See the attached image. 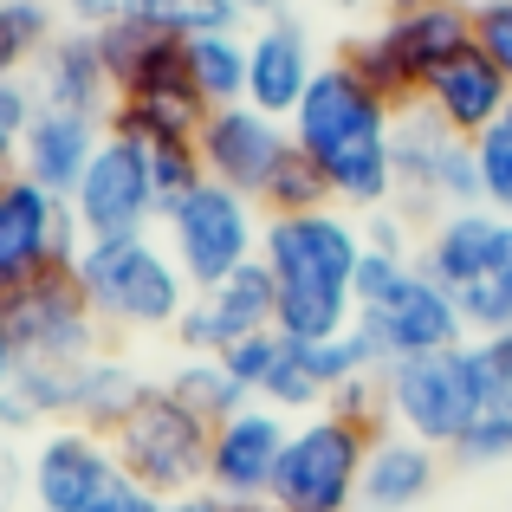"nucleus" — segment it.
I'll list each match as a JSON object with an SVG mask.
<instances>
[{
    "label": "nucleus",
    "mask_w": 512,
    "mask_h": 512,
    "mask_svg": "<svg viewBox=\"0 0 512 512\" xmlns=\"http://www.w3.org/2000/svg\"><path fill=\"white\" fill-rule=\"evenodd\" d=\"M260 260L273 273V331L299 344H331L357 325L363 221L344 208L266 214Z\"/></svg>",
    "instance_id": "1"
},
{
    "label": "nucleus",
    "mask_w": 512,
    "mask_h": 512,
    "mask_svg": "<svg viewBox=\"0 0 512 512\" xmlns=\"http://www.w3.org/2000/svg\"><path fill=\"white\" fill-rule=\"evenodd\" d=\"M292 150L312 156V169L325 175L331 201L344 214H376L396 201V163H389V130H396V111L350 72L344 59H325L305 91V104L286 117Z\"/></svg>",
    "instance_id": "2"
},
{
    "label": "nucleus",
    "mask_w": 512,
    "mask_h": 512,
    "mask_svg": "<svg viewBox=\"0 0 512 512\" xmlns=\"http://www.w3.org/2000/svg\"><path fill=\"white\" fill-rule=\"evenodd\" d=\"M78 286L91 299V318L104 338H169L188 312L195 286L182 279L163 234H124V240H85L72 260Z\"/></svg>",
    "instance_id": "3"
},
{
    "label": "nucleus",
    "mask_w": 512,
    "mask_h": 512,
    "mask_svg": "<svg viewBox=\"0 0 512 512\" xmlns=\"http://www.w3.org/2000/svg\"><path fill=\"white\" fill-rule=\"evenodd\" d=\"M350 331L376 350V363L441 357V350L467 344V318L454 305V292L435 286L422 273V260L376 253V247H363V266H357V325Z\"/></svg>",
    "instance_id": "4"
},
{
    "label": "nucleus",
    "mask_w": 512,
    "mask_h": 512,
    "mask_svg": "<svg viewBox=\"0 0 512 512\" xmlns=\"http://www.w3.org/2000/svg\"><path fill=\"white\" fill-rule=\"evenodd\" d=\"M383 428H363L338 409L299 415L286 435V454H279L273 474V500L279 512H357L363 493V461H370V441Z\"/></svg>",
    "instance_id": "5"
},
{
    "label": "nucleus",
    "mask_w": 512,
    "mask_h": 512,
    "mask_svg": "<svg viewBox=\"0 0 512 512\" xmlns=\"http://www.w3.org/2000/svg\"><path fill=\"white\" fill-rule=\"evenodd\" d=\"M163 247L175 253L182 279L195 292H214L221 279H234L240 266L260 260V234H266V208L253 195H234L221 182H195L175 208H163L156 221Z\"/></svg>",
    "instance_id": "6"
},
{
    "label": "nucleus",
    "mask_w": 512,
    "mask_h": 512,
    "mask_svg": "<svg viewBox=\"0 0 512 512\" xmlns=\"http://www.w3.org/2000/svg\"><path fill=\"white\" fill-rule=\"evenodd\" d=\"M208 441H214V428L201 422L195 409H182V402L156 383L150 396L137 402V415L111 435V448H117L124 474L137 480L143 493H156V500H182V493L208 487Z\"/></svg>",
    "instance_id": "7"
},
{
    "label": "nucleus",
    "mask_w": 512,
    "mask_h": 512,
    "mask_svg": "<svg viewBox=\"0 0 512 512\" xmlns=\"http://www.w3.org/2000/svg\"><path fill=\"white\" fill-rule=\"evenodd\" d=\"M0 312L20 344V363H85L104 350V325L91 318V299L72 266H46L39 279L0 292Z\"/></svg>",
    "instance_id": "8"
},
{
    "label": "nucleus",
    "mask_w": 512,
    "mask_h": 512,
    "mask_svg": "<svg viewBox=\"0 0 512 512\" xmlns=\"http://www.w3.org/2000/svg\"><path fill=\"white\" fill-rule=\"evenodd\" d=\"M124 461H117L111 435L98 428L59 422L33 441V461H26V500L33 512H98L124 487Z\"/></svg>",
    "instance_id": "9"
},
{
    "label": "nucleus",
    "mask_w": 512,
    "mask_h": 512,
    "mask_svg": "<svg viewBox=\"0 0 512 512\" xmlns=\"http://www.w3.org/2000/svg\"><path fill=\"white\" fill-rule=\"evenodd\" d=\"M72 221L85 240H124V234H156L163 201H156L150 163L137 143L104 137V150L91 156L85 182L72 188Z\"/></svg>",
    "instance_id": "10"
},
{
    "label": "nucleus",
    "mask_w": 512,
    "mask_h": 512,
    "mask_svg": "<svg viewBox=\"0 0 512 512\" xmlns=\"http://www.w3.org/2000/svg\"><path fill=\"white\" fill-rule=\"evenodd\" d=\"M78 247H85V234L72 221V201L46 195L26 175L0 188V292L39 279L46 266H72Z\"/></svg>",
    "instance_id": "11"
},
{
    "label": "nucleus",
    "mask_w": 512,
    "mask_h": 512,
    "mask_svg": "<svg viewBox=\"0 0 512 512\" xmlns=\"http://www.w3.org/2000/svg\"><path fill=\"white\" fill-rule=\"evenodd\" d=\"M195 150H201L208 182L260 201L266 182H273V169L286 163V150H292V130L279 124V117L253 111V104H221V111H208L195 124Z\"/></svg>",
    "instance_id": "12"
},
{
    "label": "nucleus",
    "mask_w": 512,
    "mask_h": 512,
    "mask_svg": "<svg viewBox=\"0 0 512 512\" xmlns=\"http://www.w3.org/2000/svg\"><path fill=\"white\" fill-rule=\"evenodd\" d=\"M260 331H273V273H266V260H253L214 292H195L169 338L182 357H227L234 344L260 338Z\"/></svg>",
    "instance_id": "13"
},
{
    "label": "nucleus",
    "mask_w": 512,
    "mask_h": 512,
    "mask_svg": "<svg viewBox=\"0 0 512 512\" xmlns=\"http://www.w3.org/2000/svg\"><path fill=\"white\" fill-rule=\"evenodd\" d=\"M286 435H292V415L266 409V402H247L240 415L214 422L208 493H221L227 506L266 500V493H273V474H279V454H286Z\"/></svg>",
    "instance_id": "14"
},
{
    "label": "nucleus",
    "mask_w": 512,
    "mask_h": 512,
    "mask_svg": "<svg viewBox=\"0 0 512 512\" xmlns=\"http://www.w3.org/2000/svg\"><path fill=\"white\" fill-rule=\"evenodd\" d=\"M318 65L325 59H318L312 26H305L299 13H279V20L247 26V104L253 111H266V117L286 124V117L305 104Z\"/></svg>",
    "instance_id": "15"
},
{
    "label": "nucleus",
    "mask_w": 512,
    "mask_h": 512,
    "mask_svg": "<svg viewBox=\"0 0 512 512\" xmlns=\"http://www.w3.org/2000/svg\"><path fill=\"white\" fill-rule=\"evenodd\" d=\"M506 104H512V78L493 59H480V52L441 65V72L422 85V111L441 117V124H448L454 137H467V143H480L487 130H500Z\"/></svg>",
    "instance_id": "16"
},
{
    "label": "nucleus",
    "mask_w": 512,
    "mask_h": 512,
    "mask_svg": "<svg viewBox=\"0 0 512 512\" xmlns=\"http://www.w3.org/2000/svg\"><path fill=\"white\" fill-rule=\"evenodd\" d=\"M104 137H111V130H104L98 117H78V111H46V104H39V117H33V130H26L20 163H13V169H20L26 182H39L46 195L72 201V188L85 182L91 156L104 150Z\"/></svg>",
    "instance_id": "17"
},
{
    "label": "nucleus",
    "mask_w": 512,
    "mask_h": 512,
    "mask_svg": "<svg viewBox=\"0 0 512 512\" xmlns=\"http://www.w3.org/2000/svg\"><path fill=\"white\" fill-rule=\"evenodd\" d=\"M441 474H448V454L428 448V441L415 435H396V428H383V435L370 441V461H363V493L357 506L363 512H415L435 500Z\"/></svg>",
    "instance_id": "18"
},
{
    "label": "nucleus",
    "mask_w": 512,
    "mask_h": 512,
    "mask_svg": "<svg viewBox=\"0 0 512 512\" xmlns=\"http://www.w3.org/2000/svg\"><path fill=\"white\" fill-rule=\"evenodd\" d=\"M467 137H454L441 117H428L422 104H409V111H396V130H389V163H396V208L409 214L415 227L428 234V221H435V182H441V163H448V150Z\"/></svg>",
    "instance_id": "19"
},
{
    "label": "nucleus",
    "mask_w": 512,
    "mask_h": 512,
    "mask_svg": "<svg viewBox=\"0 0 512 512\" xmlns=\"http://www.w3.org/2000/svg\"><path fill=\"white\" fill-rule=\"evenodd\" d=\"M500 234H506V214H493V208H454V214H435V221H428L415 260H422V273L435 279V286H448L454 299H461V292L493 266Z\"/></svg>",
    "instance_id": "20"
},
{
    "label": "nucleus",
    "mask_w": 512,
    "mask_h": 512,
    "mask_svg": "<svg viewBox=\"0 0 512 512\" xmlns=\"http://www.w3.org/2000/svg\"><path fill=\"white\" fill-rule=\"evenodd\" d=\"M33 91L46 111H78V117H98V124H111V104H117V85L111 72H104V52L91 33H72L65 26L59 39H52V52L33 65Z\"/></svg>",
    "instance_id": "21"
},
{
    "label": "nucleus",
    "mask_w": 512,
    "mask_h": 512,
    "mask_svg": "<svg viewBox=\"0 0 512 512\" xmlns=\"http://www.w3.org/2000/svg\"><path fill=\"white\" fill-rule=\"evenodd\" d=\"M156 389V376L143 370L137 357L104 344L98 357L72 363V422L78 428H98V435H117V428L137 415V402Z\"/></svg>",
    "instance_id": "22"
},
{
    "label": "nucleus",
    "mask_w": 512,
    "mask_h": 512,
    "mask_svg": "<svg viewBox=\"0 0 512 512\" xmlns=\"http://www.w3.org/2000/svg\"><path fill=\"white\" fill-rule=\"evenodd\" d=\"M156 383L169 389L175 402H182V409H195L201 422H227V415H240L247 409V389L234 383V370H227V357H175L163 376H156Z\"/></svg>",
    "instance_id": "23"
},
{
    "label": "nucleus",
    "mask_w": 512,
    "mask_h": 512,
    "mask_svg": "<svg viewBox=\"0 0 512 512\" xmlns=\"http://www.w3.org/2000/svg\"><path fill=\"white\" fill-rule=\"evenodd\" d=\"M65 33L52 0H7L0 7V78H33V65L52 52V39Z\"/></svg>",
    "instance_id": "24"
},
{
    "label": "nucleus",
    "mask_w": 512,
    "mask_h": 512,
    "mask_svg": "<svg viewBox=\"0 0 512 512\" xmlns=\"http://www.w3.org/2000/svg\"><path fill=\"white\" fill-rule=\"evenodd\" d=\"M188 78H195L201 104H247V33H208L188 39Z\"/></svg>",
    "instance_id": "25"
},
{
    "label": "nucleus",
    "mask_w": 512,
    "mask_h": 512,
    "mask_svg": "<svg viewBox=\"0 0 512 512\" xmlns=\"http://www.w3.org/2000/svg\"><path fill=\"white\" fill-rule=\"evenodd\" d=\"M124 13H137L143 26L169 39H208V33H247V13L234 0H124Z\"/></svg>",
    "instance_id": "26"
},
{
    "label": "nucleus",
    "mask_w": 512,
    "mask_h": 512,
    "mask_svg": "<svg viewBox=\"0 0 512 512\" xmlns=\"http://www.w3.org/2000/svg\"><path fill=\"white\" fill-rule=\"evenodd\" d=\"M454 305H461V318H467V338L512 331V221H506V234H500V253H493V266H487V273H480Z\"/></svg>",
    "instance_id": "27"
},
{
    "label": "nucleus",
    "mask_w": 512,
    "mask_h": 512,
    "mask_svg": "<svg viewBox=\"0 0 512 512\" xmlns=\"http://www.w3.org/2000/svg\"><path fill=\"white\" fill-rule=\"evenodd\" d=\"M448 461L474 467V474H480V467H506L512 461V389H500V396L467 422V435L448 448Z\"/></svg>",
    "instance_id": "28"
},
{
    "label": "nucleus",
    "mask_w": 512,
    "mask_h": 512,
    "mask_svg": "<svg viewBox=\"0 0 512 512\" xmlns=\"http://www.w3.org/2000/svg\"><path fill=\"white\" fill-rule=\"evenodd\" d=\"M260 208H266V214H318V208H338V201H331L325 175L312 169V156L286 150V163L273 169V182H266Z\"/></svg>",
    "instance_id": "29"
},
{
    "label": "nucleus",
    "mask_w": 512,
    "mask_h": 512,
    "mask_svg": "<svg viewBox=\"0 0 512 512\" xmlns=\"http://www.w3.org/2000/svg\"><path fill=\"white\" fill-rule=\"evenodd\" d=\"M39 117L33 78H0V163H20V143Z\"/></svg>",
    "instance_id": "30"
},
{
    "label": "nucleus",
    "mask_w": 512,
    "mask_h": 512,
    "mask_svg": "<svg viewBox=\"0 0 512 512\" xmlns=\"http://www.w3.org/2000/svg\"><path fill=\"white\" fill-rule=\"evenodd\" d=\"M435 208L454 214V208H487V195H480V156L474 143H454L448 163H441V182H435Z\"/></svg>",
    "instance_id": "31"
},
{
    "label": "nucleus",
    "mask_w": 512,
    "mask_h": 512,
    "mask_svg": "<svg viewBox=\"0 0 512 512\" xmlns=\"http://www.w3.org/2000/svg\"><path fill=\"white\" fill-rule=\"evenodd\" d=\"M474 156H480V195H487V208L512 221V137L506 130H487L474 143Z\"/></svg>",
    "instance_id": "32"
},
{
    "label": "nucleus",
    "mask_w": 512,
    "mask_h": 512,
    "mask_svg": "<svg viewBox=\"0 0 512 512\" xmlns=\"http://www.w3.org/2000/svg\"><path fill=\"white\" fill-rule=\"evenodd\" d=\"M474 52L512 78V0H474Z\"/></svg>",
    "instance_id": "33"
},
{
    "label": "nucleus",
    "mask_w": 512,
    "mask_h": 512,
    "mask_svg": "<svg viewBox=\"0 0 512 512\" xmlns=\"http://www.w3.org/2000/svg\"><path fill=\"white\" fill-rule=\"evenodd\" d=\"M273 357H279V331H260V338H247V344L227 350V370H234V383L247 389L253 402H260L266 376H273Z\"/></svg>",
    "instance_id": "34"
},
{
    "label": "nucleus",
    "mask_w": 512,
    "mask_h": 512,
    "mask_svg": "<svg viewBox=\"0 0 512 512\" xmlns=\"http://www.w3.org/2000/svg\"><path fill=\"white\" fill-rule=\"evenodd\" d=\"M363 247H376V253H409L415 260V221L389 201V208H376V214H363Z\"/></svg>",
    "instance_id": "35"
},
{
    "label": "nucleus",
    "mask_w": 512,
    "mask_h": 512,
    "mask_svg": "<svg viewBox=\"0 0 512 512\" xmlns=\"http://www.w3.org/2000/svg\"><path fill=\"white\" fill-rule=\"evenodd\" d=\"M52 7H59V20L72 26V33H98L104 20L124 13V0H52Z\"/></svg>",
    "instance_id": "36"
},
{
    "label": "nucleus",
    "mask_w": 512,
    "mask_h": 512,
    "mask_svg": "<svg viewBox=\"0 0 512 512\" xmlns=\"http://www.w3.org/2000/svg\"><path fill=\"white\" fill-rule=\"evenodd\" d=\"M13 376H20V344L7 331V312H0V389H13Z\"/></svg>",
    "instance_id": "37"
},
{
    "label": "nucleus",
    "mask_w": 512,
    "mask_h": 512,
    "mask_svg": "<svg viewBox=\"0 0 512 512\" xmlns=\"http://www.w3.org/2000/svg\"><path fill=\"white\" fill-rule=\"evenodd\" d=\"M163 512H227V500L201 487V493H182V500H163Z\"/></svg>",
    "instance_id": "38"
},
{
    "label": "nucleus",
    "mask_w": 512,
    "mask_h": 512,
    "mask_svg": "<svg viewBox=\"0 0 512 512\" xmlns=\"http://www.w3.org/2000/svg\"><path fill=\"white\" fill-rule=\"evenodd\" d=\"M240 13H247V26H260V20H279V13H292V0H234Z\"/></svg>",
    "instance_id": "39"
},
{
    "label": "nucleus",
    "mask_w": 512,
    "mask_h": 512,
    "mask_svg": "<svg viewBox=\"0 0 512 512\" xmlns=\"http://www.w3.org/2000/svg\"><path fill=\"white\" fill-rule=\"evenodd\" d=\"M7 493H13V461H7V448H0V506H7Z\"/></svg>",
    "instance_id": "40"
},
{
    "label": "nucleus",
    "mask_w": 512,
    "mask_h": 512,
    "mask_svg": "<svg viewBox=\"0 0 512 512\" xmlns=\"http://www.w3.org/2000/svg\"><path fill=\"white\" fill-rule=\"evenodd\" d=\"M383 13H415V7H428V0H376Z\"/></svg>",
    "instance_id": "41"
},
{
    "label": "nucleus",
    "mask_w": 512,
    "mask_h": 512,
    "mask_svg": "<svg viewBox=\"0 0 512 512\" xmlns=\"http://www.w3.org/2000/svg\"><path fill=\"white\" fill-rule=\"evenodd\" d=\"M325 7H344V13H363V7H370V0H325Z\"/></svg>",
    "instance_id": "42"
},
{
    "label": "nucleus",
    "mask_w": 512,
    "mask_h": 512,
    "mask_svg": "<svg viewBox=\"0 0 512 512\" xmlns=\"http://www.w3.org/2000/svg\"><path fill=\"white\" fill-rule=\"evenodd\" d=\"M13 175H20V169H13V163H0V188H7V182H13Z\"/></svg>",
    "instance_id": "43"
},
{
    "label": "nucleus",
    "mask_w": 512,
    "mask_h": 512,
    "mask_svg": "<svg viewBox=\"0 0 512 512\" xmlns=\"http://www.w3.org/2000/svg\"><path fill=\"white\" fill-rule=\"evenodd\" d=\"M500 130H506V137H512V104H506V117H500Z\"/></svg>",
    "instance_id": "44"
},
{
    "label": "nucleus",
    "mask_w": 512,
    "mask_h": 512,
    "mask_svg": "<svg viewBox=\"0 0 512 512\" xmlns=\"http://www.w3.org/2000/svg\"><path fill=\"white\" fill-rule=\"evenodd\" d=\"M0 7H7V0H0Z\"/></svg>",
    "instance_id": "45"
},
{
    "label": "nucleus",
    "mask_w": 512,
    "mask_h": 512,
    "mask_svg": "<svg viewBox=\"0 0 512 512\" xmlns=\"http://www.w3.org/2000/svg\"><path fill=\"white\" fill-rule=\"evenodd\" d=\"M273 512H279V506H273Z\"/></svg>",
    "instance_id": "46"
}]
</instances>
